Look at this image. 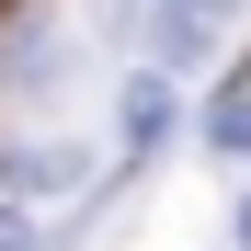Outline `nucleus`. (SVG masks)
<instances>
[{
    "label": "nucleus",
    "mask_w": 251,
    "mask_h": 251,
    "mask_svg": "<svg viewBox=\"0 0 251 251\" xmlns=\"http://www.w3.org/2000/svg\"><path fill=\"white\" fill-rule=\"evenodd\" d=\"M228 12H240V0H149V46L160 57H205L228 34Z\"/></svg>",
    "instance_id": "nucleus-1"
}]
</instances>
